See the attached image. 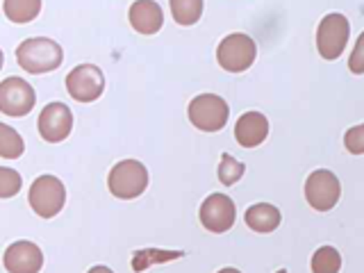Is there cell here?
Wrapping results in <instances>:
<instances>
[{
  "instance_id": "obj_1",
  "label": "cell",
  "mask_w": 364,
  "mask_h": 273,
  "mask_svg": "<svg viewBox=\"0 0 364 273\" xmlns=\"http://www.w3.org/2000/svg\"><path fill=\"white\" fill-rule=\"evenodd\" d=\"M64 50L62 46L48 39V37H32L26 39L16 48V62L23 71H28L32 75L50 73L55 68L62 66Z\"/></svg>"
},
{
  "instance_id": "obj_2",
  "label": "cell",
  "mask_w": 364,
  "mask_h": 273,
  "mask_svg": "<svg viewBox=\"0 0 364 273\" xmlns=\"http://www.w3.org/2000/svg\"><path fill=\"white\" fill-rule=\"evenodd\" d=\"M148 168L139 162V159H123V162L114 164L109 176H107V187L112 196L121 200H132L139 198L148 189Z\"/></svg>"
},
{
  "instance_id": "obj_3",
  "label": "cell",
  "mask_w": 364,
  "mask_h": 273,
  "mask_svg": "<svg viewBox=\"0 0 364 273\" xmlns=\"http://www.w3.org/2000/svg\"><path fill=\"white\" fill-rule=\"evenodd\" d=\"M257 46L244 32H232L223 37L216 48V62L228 73H244L255 64Z\"/></svg>"
},
{
  "instance_id": "obj_4",
  "label": "cell",
  "mask_w": 364,
  "mask_h": 273,
  "mask_svg": "<svg viewBox=\"0 0 364 273\" xmlns=\"http://www.w3.org/2000/svg\"><path fill=\"white\" fill-rule=\"evenodd\" d=\"M187 114L191 125L200 132H219L225 128L228 117H230V107H228V102L221 96L200 94L189 102Z\"/></svg>"
},
{
  "instance_id": "obj_5",
  "label": "cell",
  "mask_w": 364,
  "mask_h": 273,
  "mask_svg": "<svg viewBox=\"0 0 364 273\" xmlns=\"http://www.w3.org/2000/svg\"><path fill=\"white\" fill-rule=\"evenodd\" d=\"M28 203L34 210V214H39L41 219H53V216L62 212L66 203L64 182L55 176H39L30 187Z\"/></svg>"
},
{
  "instance_id": "obj_6",
  "label": "cell",
  "mask_w": 364,
  "mask_h": 273,
  "mask_svg": "<svg viewBox=\"0 0 364 273\" xmlns=\"http://www.w3.org/2000/svg\"><path fill=\"white\" fill-rule=\"evenodd\" d=\"M350 26L344 14H328L316 28V50L323 60L333 62L344 53L348 43Z\"/></svg>"
},
{
  "instance_id": "obj_7",
  "label": "cell",
  "mask_w": 364,
  "mask_h": 273,
  "mask_svg": "<svg viewBox=\"0 0 364 273\" xmlns=\"http://www.w3.org/2000/svg\"><path fill=\"white\" fill-rule=\"evenodd\" d=\"M341 185L339 178L328 168L312 171L305 180V200L310 203V208L316 212H328L339 203Z\"/></svg>"
},
{
  "instance_id": "obj_8",
  "label": "cell",
  "mask_w": 364,
  "mask_h": 273,
  "mask_svg": "<svg viewBox=\"0 0 364 273\" xmlns=\"http://www.w3.org/2000/svg\"><path fill=\"white\" fill-rule=\"evenodd\" d=\"M34 102H37V94H34L32 85L26 82L23 77L11 75L0 82V112H3L5 117H11V119L28 117L34 107Z\"/></svg>"
},
{
  "instance_id": "obj_9",
  "label": "cell",
  "mask_w": 364,
  "mask_h": 273,
  "mask_svg": "<svg viewBox=\"0 0 364 273\" xmlns=\"http://www.w3.org/2000/svg\"><path fill=\"white\" fill-rule=\"evenodd\" d=\"M66 91L77 102H94L105 91V75L96 64H80L66 75Z\"/></svg>"
},
{
  "instance_id": "obj_10",
  "label": "cell",
  "mask_w": 364,
  "mask_h": 273,
  "mask_svg": "<svg viewBox=\"0 0 364 273\" xmlns=\"http://www.w3.org/2000/svg\"><path fill=\"white\" fill-rule=\"evenodd\" d=\"M198 216H200V223L205 230L221 235L235 225L237 208H235L232 198L225 196V193H210V196L203 200Z\"/></svg>"
},
{
  "instance_id": "obj_11",
  "label": "cell",
  "mask_w": 364,
  "mask_h": 273,
  "mask_svg": "<svg viewBox=\"0 0 364 273\" xmlns=\"http://www.w3.org/2000/svg\"><path fill=\"white\" fill-rule=\"evenodd\" d=\"M37 128L48 144H60L73 130V112L64 102H48L39 114Z\"/></svg>"
},
{
  "instance_id": "obj_12",
  "label": "cell",
  "mask_w": 364,
  "mask_h": 273,
  "mask_svg": "<svg viewBox=\"0 0 364 273\" xmlns=\"http://www.w3.org/2000/svg\"><path fill=\"white\" fill-rule=\"evenodd\" d=\"M3 264L9 273H39L43 269V253L34 242L21 239L7 246Z\"/></svg>"
},
{
  "instance_id": "obj_13",
  "label": "cell",
  "mask_w": 364,
  "mask_h": 273,
  "mask_svg": "<svg viewBox=\"0 0 364 273\" xmlns=\"http://www.w3.org/2000/svg\"><path fill=\"white\" fill-rule=\"evenodd\" d=\"M269 136V119L262 112H246L237 119L235 139L244 148H257Z\"/></svg>"
},
{
  "instance_id": "obj_14",
  "label": "cell",
  "mask_w": 364,
  "mask_h": 273,
  "mask_svg": "<svg viewBox=\"0 0 364 273\" xmlns=\"http://www.w3.org/2000/svg\"><path fill=\"white\" fill-rule=\"evenodd\" d=\"M130 26L139 34H157L164 26V11L155 0H136L128 11Z\"/></svg>"
},
{
  "instance_id": "obj_15",
  "label": "cell",
  "mask_w": 364,
  "mask_h": 273,
  "mask_svg": "<svg viewBox=\"0 0 364 273\" xmlns=\"http://www.w3.org/2000/svg\"><path fill=\"white\" fill-rule=\"evenodd\" d=\"M244 221H246V225L250 228V230L267 235V232H273L280 225L282 214H280V210L276 208V205H271V203H255V205H250V208L246 210Z\"/></svg>"
},
{
  "instance_id": "obj_16",
  "label": "cell",
  "mask_w": 364,
  "mask_h": 273,
  "mask_svg": "<svg viewBox=\"0 0 364 273\" xmlns=\"http://www.w3.org/2000/svg\"><path fill=\"white\" fill-rule=\"evenodd\" d=\"M168 5H171V16L182 28L196 26L205 7L203 0H168Z\"/></svg>"
},
{
  "instance_id": "obj_17",
  "label": "cell",
  "mask_w": 364,
  "mask_h": 273,
  "mask_svg": "<svg viewBox=\"0 0 364 273\" xmlns=\"http://www.w3.org/2000/svg\"><path fill=\"white\" fill-rule=\"evenodd\" d=\"M3 9H5V16L11 21V23H30L39 16L41 11V0H5L3 3Z\"/></svg>"
},
{
  "instance_id": "obj_18",
  "label": "cell",
  "mask_w": 364,
  "mask_h": 273,
  "mask_svg": "<svg viewBox=\"0 0 364 273\" xmlns=\"http://www.w3.org/2000/svg\"><path fill=\"white\" fill-rule=\"evenodd\" d=\"M26 151L23 136L7 123H0V157L5 159H18Z\"/></svg>"
},
{
  "instance_id": "obj_19",
  "label": "cell",
  "mask_w": 364,
  "mask_h": 273,
  "mask_svg": "<svg viewBox=\"0 0 364 273\" xmlns=\"http://www.w3.org/2000/svg\"><path fill=\"white\" fill-rule=\"evenodd\" d=\"M312 273H339L341 269V255L335 246H321L312 255Z\"/></svg>"
},
{
  "instance_id": "obj_20",
  "label": "cell",
  "mask_w": 364,
  "mask_h": 273,
  "mask_svg": "<svg viewBox=\"0 0 364 273\" xmlns=\"http://www.w3.org/2000/svg\"><path fill=\"white\" fill-rule=\"evenodd\" d=\"M244 171H246L244 162H239V159H235L232 155H228V153L221 155V162H219V180H221V185L232 187L235 182L242 180Z\"/></svg>"
},
{
  "instance_id": "obj_21",
  "label": "cell",
  "mask_w": 364,
  "mask_h": 273,
  "mask_svg": "<svg viewBox=\"0 0 364 273\" xmlns=\"http://www.w3.org/2000/svg\"><path fill=\"white\" fill-rule=\"evenodd\" d=\"M21 185H23V178L18 171L0 166V198H14L21 191Z\"/></svg>"
},
{
  "instance_id": "obj_22",
  "label": "cell",
  "mask_w": 364,
  "mask_h": 273,
  "mask_svg": "<svg viewBox=\"0 0 364 273\" xmlns=\"http://www.w3.org/2000/svg\"><path fill=\"white\" fill-rule=\"evenodd\" d=\"M344 146L350 155H364V123L353 125L344 134Z\"/></svg>"
},
{
  "instance_id": "obj_23",
  "label": "cell",
  "mask_w": 364,
  "mask_h": 273,
  "mask_svg": "<svg viewBox=\"0 0 364 273\" xmlns=\"http://www.w3.org/2000/svg\"><path fill=\"white\" fill-rule=\"evenodd\" d=\"M348 71L353 75H362L364 73V32L358 37L355 46H353V53L348 57Z\"/></svg>"
},
{
  "instance_id": "obj_24",
  "label": "cell",
  "mask_w": 364,
  "mask_h": 273,
  "mask_svg": "<svg viewBox=\"0 0 364 273\" xmlns=\"http://www.w3.org/2000/svg\"><path fill=\"white\" fill-rule=\"evenodd\" d=\"M87 273H114V271H112V269H107V267H100V264H98V267H91Z\"/></svg>"
},
{
  "instance_id": "obj_25",
  "label": "cell",
  "mask_w": 364,
  "mask_h": 273,
  "mask_svg": "<svg viewBox=\"0 0 364 273\" xmlns=\"http://www.w3.org/2000/svg\"><path fill=\"white\" fill-rule=\"evenodd\" d=\"M219 273H242L239 269H232V267H225V269H221Z\"/></svg>"
},
{
  "instance_id": "obj_26",
  "label": "cell",
  "mask_w": 364,
  "mask_h": 273,
  "mask_svg": "<svg viewBox=\"0 0 364 273\" xmlns=\"http://www.w3.org/2000/svg\"><path fill=\"white\" fill-rule=\"evenodd\" d=\"M3 62H5V55H3V50H0V68H3Z\"/></svg>"
},
{
  "instance_id": "obj_27",
  "label": "cell",
  "mask_w": 364,
  "mask_h": 273,
  "mask_svg": "<svg viewBox=\"0 0 364 273\" xmlns=\"http://www.w3.org/2000/svg\"><path fill=\"white\" fill-rule=\"evenodd\" d=\"M276 273H289L287 269H280V271H276Z\"/></svg>"
}]
</instances>
